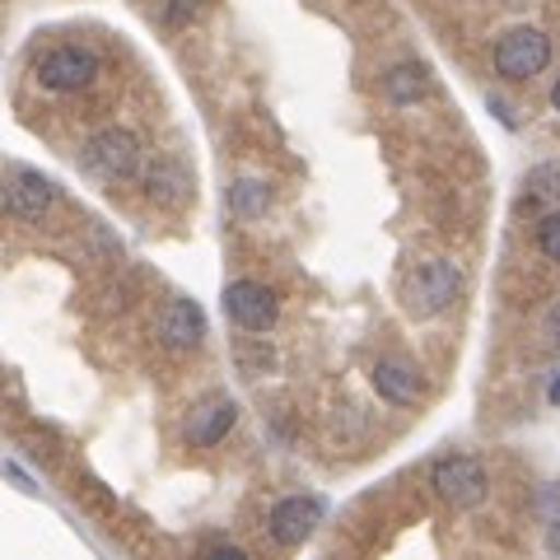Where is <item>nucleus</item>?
<instances>
[{
	"instance_id": "f257e3e1",
	"label": "nucleus",
	"mask_w": 560,
	"mask_h": 560,
	"mask_svg": "<svg viewBox=\"0 0 560 560\" xmlns=\"http://www.w3.org/2000/svg\"><path fill=\"white\" fill-rule=\"evenodd\" d=\"M458 294H463V271L453 267L448 257L425 261V267L407 280V308L416 318H440V313L458 304Z\"/></svg>"
},
{
	"instance_id": "f03ea898",
	"label": "nucleus",
	"mask_w": 560,
	"mask_h": 560,
	"mask_svg": "<svg viewBox=\"0 0 560 560\" xmlns=\"http://www.w3.org/2000/svg\"><path fill=\"white\" fill-rule=\"evenodd\" d=\"M547 61H551V38L533 24H518L495 43V70L504 80H533L547 70Z\"/></svg>"
},
{
	"instance_id": "7ed1b4c3",
	"label": "nucleus",
	"mask_w": 560,
	"mask_h": 560,
	"mask_svg": "<svg viewBox=\"0 0 560 560\" xmlns=\"http://www.w3.org/2000/svg\"><path fill=\"white\" fill-rule=\"evenodd\" d=\"M430 486L444 504H453V510H477V504L486 500V490H490L486 467L477 458H444L440 467H434Z\"/></svg>"
},
{
	"instance_id": "20e7f679",
	"label": "nucleus",
	"mask_w": 560,
	"mask_h": 560,
	"mask_svg": "<svg viewBox=\"0 0 560 560\" xmlns=\"http://www.w3.org/2000/svg\"><path fill=\"white\" fill-rule=\"evenodd\" d=\"M224 313H230V323H238L243 331H271L280 318V304L257 280H234V285L224 290Z\"/></svg>"
},
{
	"instance_id": "39448f33",
	"label": "nucleus",
	"mask_w": 560,
	"mask_h": 560,
	"mask_svg": "<svg viewBox=\"0 0 560 560\" xmlns=\"http://www.w3.org/2000/svg\"><path fill=\"white\" fill-rule=\"evenodd\" d=\"M94 75H98V57L84 47H57L38 61V80L57 94H75L84 84H94Z\"/></svg>"
},
{
	"instance_id": "423d86ee",
	"label": "nucleus",
	"mask_w": 560,
	"mask_h": 560,
	"mask_svg": "<svg viewBox=\"0 0 560 560\" xmlns=\"http://www.w3.org/2000/svg\"><path fill=\"white\" fill-rule=\"evenodd\" d=\"M90 164L98 173H108V178H131L140 168V140L121 127H108L90 140Z\"/></svg>"
},
{
	"instance_id": "0eeeda50",
	"label": "nucleus",
	"mask_w": 560,
	"mask_h": 560,
	"mask_svg": "<svg viewBox=\"0 0 560 560\" xmlns=\"http://www.w3.org/2000/svg\"><path fill=\"white\" fill-rule=\"evenodd\" d=\"M318 518H323L318 500L290 495V500H280L271 510V537L280 541V547H304V541L313 537V528H318Z\"/></svg>"
},
{
	"instance_id": "6e6552de",
	"label": "nucleus",
	"mask_w": 560,
	"mask_h": 560,
	"mask_svg": "<svg viewBox=\"0 0 560 560\" xmlns=\"http://www.w3.org/2000/svg\"><path fill=\"white\" fill-rule=\"evenodd\" d=\"M5 210L14 220H43L51 210V183L43 178V173L14 168L10 183H5Z\"/></svg>"
},
{
	"instance_id": "1a4fd4ad",
	"label": "nucleus",
	"mask_w": 560,
	"mask_h": 560,
	"mask_svg": "<svg viewBox=\"0 0 560 560\" xmlns=\"http://www.w3.org/2000/svg\"><path fill=\"white\" fill-rule=\"evenodd\" d=\"M234 425H238V401L234 397H210L191 411L187 440H191V448H215Z\"/></svg>"
},
{
	"instance_id": "9d476101",
	"label": "nucleus",
	"mask_w": 560,
	"mask_h": 560,
	"mask_svg": "<svg viewBox=\"0 0 560 560\" xmlns=\"http://www.w3.org/2000/svg\"><path fill=\"white\" fill-rule=\"evenodd\" d=\"M206 337V313L191 300H168L160 313V341L168 350H197Z\"/></svg>"
},
{
	"instance_id": "9b49d317",
	"label": "nucleus",
	"mask_w": 560,
	"mask_h": 560,
	"mask_svg": "<svg viewBox=\"0 0 560 560\" xmlns=\"http://www.w3.org/2000/svg\"><path fill=\"white\" fill-rule=\"evenodd\" d=\"M374 393L383 401H393V407H416L420 397H425V383H420V374L411 370V364L401 360H378L374 364Z\"/></svg>"
},
{
	"instance_id": "f8f14e48",
	"label": "nucleus",
	"mask_w": 560,
	"mask_h": 560,
	"mask_svg": "<svg viewBox=\"0 0 560 560\" xmlns=\"http://www.w3.org/2000/svg\"><path fill=\"white\" fill-rule=\"evenodd\" d=\"M145 187H150V197L160 201V206H183V201L191 197V178L183 173V164H173V160L154 164L150 178H145Z\"/></svg>"
},
{
	"instance_id": "ddd939ff",
	"label": "nucleus",
	"mask_w": 560,
	"mask_h": 560,
	"mask_svg": "<svg viewBox=\"0 0 560 560\" xmlns=\"http://www.w3.org/2000/svg\"><path fill=\"white\" fill-rule=\"evenodd\" d=\"M267 206H271V187L267 183H257V178H238L230 187V210L238 220H257V215H267Z\"/></svg>"
},
{
	"instance_id": "4468645a",
	"label": "nucleus",
	"mask_w": 560,
	"mask_h": 560,
	"mask_svg": "<svg viewBox=\"0 0 560 560\" xmlns=\"http://www.w3.org/2000/svg\"><path fill=\"white\" fill-rule=\"evenodd\" d=\"M383 90H388L393 103H416L420 94H425V70L420 66H397V70H388Z\"/></svg>"
},
{
	"instance_id": "2eb2a0df",
	"label": "nucleus",
	"mask_w": 560,
	"mask_h": 560,
	"mask_svg": "<svg viewBox=\"0 0 560 560\" xmlns=\"http://www.w3.org/2000/svg\"><path fill=\"white\" fill-rule=\"evenodd\" d=\"M537 248L547 253L551 261H560V210H556V215L541 220V230H537Z\"/></svg>"
},
{
	"instance_id": "dca6fc26",
	"label": "nucleus",
	"mask_w": 560,
	"mask_h": 560,
	"mask_svg": "<svg viewBox=\"0 0 560 560\" xmlns=\"http://www.w3.org/2000/svg\"><path fill=\"white\" fill-rule=\"evenodd\" d=\"M201 0H173L168 5V24H187V14H197Z\"/></svg>"
},
{
	"instance_id": "f3484780",
	"label": "nucleus",
	"mask_w": 560,
	"mask_h": 560,
	"mask_svg": "<svg viewBox=\"0 0 560 560\" xmlns=\"http://www.w3.org/2000/svg\"><path fill=\"white\" fill-rule=\"evenodd\" d=\"M547 551H551V556H560V518L547 528Z\"/></svg>"
},
{
	"instance_id": "a211bd4d",
	"label": "nucleus",
	"mask_w": 560,
	"mask_h": 560,
	"mask_svg": "<svg viewBox=\"0 0 560 560\" xmlns=\"http://www.w3.org/2000/svg\"><path fill=\"white\" fill-rule=\"evenodd\" d=\"M551 108H556V113H560V80H556V84H551Z\"/></svg>"
},
{
	"instance_id": "6ab92c4d",
	"label": "nucleus",
	"mask_w": 560,
	"mask_h": 560,
	"mask_svg": "<svg viewBox=\"0 0 560 560\" xmlns=\"http://www.w3.org/2000/svg\"><path fill=\"white\" fill-rule=\"evenodd\" d=\"M547 397H551V401H556V407H560V378L551 383V393H547Z\"/></svg>"
}]
</instances>
